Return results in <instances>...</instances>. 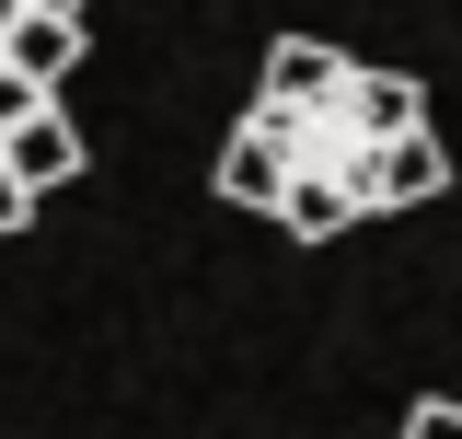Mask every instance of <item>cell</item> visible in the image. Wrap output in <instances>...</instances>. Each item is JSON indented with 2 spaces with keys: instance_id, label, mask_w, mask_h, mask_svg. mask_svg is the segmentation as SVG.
I'll list each match as a JSON object with an SVG mask.
<instances>
[{
  "instance_id": "277c9868",
  "label": "cell",
  "mask_w": 462,
  "mask_h": 439,
  "mask_svg": "<svg viewBox=\"0 0 462 439\" xmlns=\"http://www.w3.org/2000/svg\"><path fill=\"white\" fill-rule=\"evenodd\" d=\"M58 93H35V81H23V70H0V139H12V127H23V116H47Z\"/></svg>"
},
{
  "instance_id": "3957f363",
  "label": "cell",
  "mask_w": 462,
  "mask_h": 439,
  "mask_svg": "<svg viewBox=\"0 0 462 439\" xmlns=\"http://www.w3.org/2000/svg\"><path fill=\"white\" fill-rule=\"evenodd\" d=\"M0 70H23L35 93H58V81L81 70V23H58V12H12V35H0Z\"/></svg>"
},
{
  "instance_id": "ba28073f",
  "label": "cell",
  "mask_w": 462,
  "mask_h": 439,
  "mask_svg": "<svg viewBox=\"0 0 462 439\" xmlns=\"http://www.w3.org/2000/svg\"><path fill=\"white\" fill-rule=\"evenodd\" d=\"M12 12H23V0H0V35H12Z\"/></svg>"
},
{
  "instance_id": "52a82bcc",
  "label": "cell",
  "mask_w": 462,
  "mask_h": 439,
  "mask_svg": "<svg viewBox=\"0 0 462 439\" xmlns=\"http://www.w3.org/2000/svg\"><path fill=\"white\" fill-rule=\"evenodd\" d=\"M23 12H58V23H81V12H93V0H23Z\"/></svg>"
},
{
  "instance_id": "8992f818",
  "label": "cell",
  "mask_w": 462,
  "mask_h": 439,
  "mask_svg": "<svg viewBox=\"0 0 462 439\" xmlns=\"http://www.w3.org/2000/svg\"><path fill=\"white\" fill-rule=\"evenodd\" d=\"M23 220H35V197H23V185H12V173H0V243H12V231H23Z\"/></svg>"
},
{
  "instance_id": "7a4b0ae2",
  "label": "cell",
  "mask_w": 462,
  "mask_h": 439,
  "mask_svg": "<svg viewBox=\"0 0 462 439\" xmlns=\"http://www.w3.org/2000/svg\"><path fill=\"white\" fill-rule=\"evenodd\" d=\"M0 173H12V185H23V197H47V185H69V173H81V139H69V116H23V127H12V139H0Z\"/></svg>"
},
{
  "instance_id": "6da1fadb",
  "label": "cell",
  "mask_w": 462,
  "mask_h": 439,
  "mask_svg": "<svg viewBox=\"0 0 462 439\" xmlns=\"http://www.w3.org/2000/svg\"><path fill=\"white\" fill-rule=\"evenodd\" d=\"M439 185H451V151L428 127V93L324 35H278L243 127L220 139V197L266 209L289 243H336L358 220L428 209Z\"/></svg>"
},
{
  "instance_id": "5b68a950",
  "label": "cell",
  "mask_w": 462,
  "mask_h": 439,
  "mask_svg": "<svg viewBox=\"0 0 462 439\" xmlns=\"http://www.w3.org/2000/svg\"><path fill=\"white\" fill-rule=\"evenodd\" d=\"M404 439H462V405H451V393H439V405H416V416H404Z\"/></svg>"
}]
</instances>
